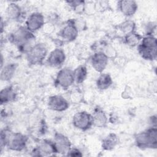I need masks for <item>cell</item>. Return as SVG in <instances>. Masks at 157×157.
<instances>
[{
    "instance_id": "cell-23",
    "label": "cell",
    "mask_w": 157,
    "mask_h": 157,
    "mask_svg": "<svg viewBox=\"0 0 157 157\" xmlns=\"http://www.w3.org/2000/svg\"><path fill=\"white\" fill-rule=\"evenodd\" d=\"M140 39V36L133 32L127 34L125 38L126 43L131 46L136 45L139 43Z\"/></svg>"
},
{
    "instance_id": "cell-20",
    "label": "cell",
    "mask_w": 157,
    "mask_h": 157,
    "mask_svg": "<svg viewBox=\"0 0 157 157\" xmlns=\"http://www.w3.org/2000/svg\"><path fill=\"white\" fill-rule=\"evenodd\" d=\"M7 16L12 19H15L19 17L21 14L20 7L15 3H12L9 4L7 9Z\"/></svg>"
},
{
    "instance_id": "cell-19",
    "label": "cell",
    "mask_w": 157,
    "mask_h": 157,
    "mask_svg": "<svg viewBox=\"0 0 157 157\" xmlns=\"http://www.w3.org/2000/svg\"><path fill=\"white\" fill-rule=\"evenodd\" d=\"M117 143V137L114 134H110L103 140L102 147L105 150H111L114 148Z\"/></svg>"
},
{
    "instance_id": "cell-13",
    "label": "cell",
    "mask_w": 157,
    "mask_h": 157,
    "mask_svg": "<svg viewBox=\"0 0 157 157\" xmlns=\"http://www.w3.org/2000/svg\"><path fill=\"white\" fill-rule=\"evenodd\" d=\"M34 152L38 153V156H45L50 155L52 153L56 152V151L53 143L45 140L34 149Z\"/></svg>"
},
{
    "instance_id": "cell-9",
    "label": "cell",
    "mask_w": 157,
    "mask_h": 157,
    "mask_svg": "<svg viewBox=\"0 0 157 157\" xmlns=\"http://www.w3.org/2000/svg\"><path fill=\"white\" fill-rule=\"evenodd\" d=\"M53 144L56 152L66 153H68L70 150V141L66 137L62 134L56 135Z\"/></svg>"
},
{
    "instance_id": "cell-22",
    "label": "cell",
    "mask_w": 157,
    "mask_h": 157,
    "mask_svg": "<svg viewBox=\"0 0 157 157\" xmlns=\"http://www.w3.org/2000/svg\"><path fill=\"white\" fill-rule=\"evenodd\" d=\"M135 27V24L132 21L127 20L121 24L120 28L121 31L126 35L133 32Z\"/></svg>"
},
{
    "instance_id": "cell-3",
    "label": "cell",
    "mask_w": 157,
    "mask_h": 157,
    "mask_svg": "<svg viewBox=\"0 0 157 157\" xmlns=\"http://www.w3.org/2000/svg\"><path fill=\"white\" fill-rule=\"evenodd\" d=\"M156 128H150L137 134L136 143L142 148H156L157 144Z\"/></svg>"
},
{
    "instance_id": "cell-7",
    "label": "cell",
    "mask_w": 157,
    "mask_h": 157,
    "mask_svg": "<svg viewBox=\"0 0 157 157\" xmlns=\"http://www.w3.org/2000/svg\"><path fill=\"white\" fill-rule=\"evenodd\" d=\"M26 23L27 29L30 32L36 31L44 25V17L40 13H33L28 17Z\"/></svg>"
},
{
    "instance_id": "cell-12",
    "label": "cell",
    "mask_w": 157,
    "mask_h": 157,
    "mask_svg": "<svg viewBox=\"0 0 157 157\" xmlns=\"http://www.w3.org/2000/svg\"><path fill=\"white\" fill-rule=\"evenodd\" d=\"M118 6L121 12L126 16L132 15L137 9V5L134 1H119Z\"/></svg>"
},
{
    "instance_id": "cell-4",
    "label": "cell",
    "mask_w": 157,
    "mask_h": 157,
    "mask_svg": "<svg viewBox=\"0 0 157 157\" xmlns=\"http://www.w3.org/2000/svg\"><path fill=\"white\" fill-rule=\"evenodd\" d=\"M47 48L42 44H37L30 48L28 53V59L32 64H39L45 58Z\"/></svg>"
},
{
    "instance_id": "cell-8",
    "label": "cell",
    "mask_w": 157,
    "mask_h": 157,
    "mask_svg": "<svg viewBox=\"0 0 157 157\" xmlns=\"http://www.w3.org/2000/svg\"><path fill=\"white\" fill-rule=\"evenodd\" d=\"M48 107L50 109L58 112H61L67 109L69 107L67 101L61 96H53L48 99Z\"/></svg>"
},
{
    "instance_id": "cell-10",
    "label": "cell",
    "mask_w": 157,
    "mask_h": 157,
    "mask_svg": "<svg viewBox=\"0 0 157 157\" xmlns=\"http://www.w3.org/2000/svg\"><path fill=\"white\" fill-rule=\"evenodd\" d=\"M64 60V52L59 48H56L50 53L47 61L50 66L57 67L61 65Z\"/></svg>"
},
{
    "instance_id": "cell-6",
    "label": "cell",
    "mask_w": 157,
    "mask_h": 157,
    "mask_svg": "<svg viewBox=\"0 0 157 157\" xmlns=\"http://www.w3.org/2000/svg\"><path fill=\"white\" fill-rule=\"evenodd\" d=\"M56 82L60 86L64 88L70 86L74 82L73 71L67 68L61 69L58 73Z\"/></svg>"
},
{
    "instance_id": "cell-17",
    "label": "cell",
    "mask_w": 157,
    "mask_h": 157,
    "mask_svg": "<svg viewBox=\"0 0 157 157\" xmlns=\"http://www.w3.org/2000/svg\"><path fill=\"white\" fill-rule=\"evenodd\" d=\"M73 72L74 82L80 83L83 82L85 79L87 74V70L85 66H80L73 71Z\"/></svg>"
},
{
    "instance_id": "cell-24",
    "label": "cell",
    "mask_w": 157,
    "mask_h": 157,
    "mask_svg": "<svg viewBox=\"0 0 157 157\" xmlns=\"http://www.w3.org/2000/svg\"><path fill=\"white\" fill-rule=\"evenodd\" d=\"M67 155L72 156H81L82 154L80 153V151L77 149H72L69 151L67 153Z\"/></svg>"
},
{
    "instance_id": "cell-2",
    "label": "cell",
    "mask_w": 157,
    "mask_h": 157,
    "mask_svg": "<svg viewBox=\"0 0 157 157\" xmlns=\"http://www.w3.org/2000/svg\"><path fill=\"white\" fill-rule=\"evenodd\" d=\"M156 39L152 36L145 37L139 47V50L142 56L147 59H154L156 57Z\"/></svg>"
},
{
    "instance_id": "cell-11",
    "label": "cell",
    "mask_w": 157,
    "mask_h": 157,
    "mask_svg": "<svg viewBox=\"0 0 157 157\" xmlns=\"http://www.w3.org/2000/svg\"><path fill=\"white\" fill-rule=\"evenodd\" d=\"M107 56L102 52L95 53L91 59L93 67L97 71L101 72L104 69L107 63Z\"/></svg>"
},
{
    "instance_id": "cell-21",
    "label": "cell",
    "mask_w": 157,
    "mask_h": 157,
    "mask_svg": "<svg viewBox=\"0 0 157 157\" xmlns=\"http://www.w3.org/2000/svg\"><path fill=\"white\" fill-rule=\"evenodd\" d=\"M15 70V66L14 64L6 66V67H4V69L2 70L1 78L4 80L10 79V78L13 75Z\"/></svg>"
},
{
    "instance_id": "cell-1",
    "label": "cell",
    "mask_w": 157,
    "mask_h": 157,
    "mask_svg": "<svg viewBox=\"0 0 157 157\" xmlns=\"http://www.w3.org/2000/svg\"><path fill=\"white\" fill-rule=\"evenodd\" d=\"M1 144L7 145L13 150H21L26 146V138L20 133H12L4 130L1 132Z\"/></svg>"
},
{
    "instance_id": "cell-5",
    "label": "cell",
    "mask_w": 157,
    "mask_h": 157,
    "mask_svg": "<svg viewBox=\"0 0 157 157\" xmlns=\"http://www.w3.org/2000/svg\"><path fill=\"white\" fill-rule=\"evenodd\" d=\"M73 124L78 129L86 130L93 124L92 116L86 112H78L73 117Z\"/></svg>"
},
{
    "instance_id": "cell-14",
    "label": "cell",
    "mask_w": 157,
    "mask_h": 157,
    "mask_svg": "<svg viewBox=\"0 0 157 157\" xmlns=\"http://www.w3.org/2000/svg\"><path fill=\"white\" fill-rule=\"evenodd\" d=\"M78 30L76 26L72 24L66 25L61 31V36L68 41L74 40L77 36Z\"/></svg>"
},
{
    "instance_id": "cell-16",
    "label": "cell",
    "mask_w": 157,
    "mask_h": 157,
    "mask_svg": "<svg viewBox=\"0 0 157 157\" xmlns=\"http://www.w3.org/2000/svg\"><path fill=\"white\" fill-rule=\"evenodd\" d=\"M112 80L110 76L107 74L101 75L96 82L97 86L100 90H105L112 84Z\"/></svg>"
},
{
    "instance_id": "cell-18",
    "label": "cell",
    "mask_w": 157,
    "mask_h": 157,
    "mask_svg": "<svg viewBox=\"0 0 157 157\" xmlns=\"http://www.w3.org/2000/svg\"><path fill=\"white\" fill-rule=\"evenodd\" d=\"M15 97V94L13 89L9 86L1 91V102L3 104L4 102H7L13 100Z\"/></svg>"
},
{
    "instance_id": "cell-15",
    "label": "cell",
    "mask_w": 157,
    "mask_h": 157,
    "mask_svg": "<svg viewBox=\"0 0 157 157\" xmlns=\"http://www.w3.org/2000/svg\"><path fill=\"white\" fill-rule=\"evenodd\" d=\"M93 124H94L96 126L98 127H102L104 126L107 121V117L105 113L101 109H96L93 116Z\"/></svg>"
}]
</instances>
